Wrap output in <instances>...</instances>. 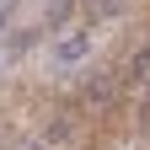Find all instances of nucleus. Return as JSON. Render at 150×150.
Returning <instances> with one entry per match:
<instances>
[{
  "label": "nucleus",
  "instance_id": "obj_1",
  "mask_svg": "<svg viewBox=\"0 0 150 150\" xmlns=\"http://www.w3.org/2000/svg\"><path fill=\"white\" fill-rule=\"evenodd\" d=\"M86 54H91V32H70V38H59L54 59H59V64H81Z\"/></svg>",
  "mask_w": 150,
  "mask_h": 150
},
{
  "label": "nucleus",
  "instance_id": "obj_2",
  "mask_svg": "<svg viewBox=\"0 0 150 150\" xmlns=\"http://www.w3.org/2000/svg\"><path fill=\"white\" fill-rule=\"evenodd\" d=\"M70 11H75V0H48V27L70 22Z\"/></svg>",
  "mask_w": 150,
  "mask_h": 150
},
{
  "label": "nucleus",
  "instance_id": "obj_3",
  "mask_svg": "<svg viewBox=\"0 0 150 150\" xmlns=\"http://www.w3.org/2000/svg\"><path fill=\"white\" fill-rule=\"evenodd\" d=\"M102 11H107V16H112V11H123V0H102Z\"/></svg>",
  "mask_w": 150,
  "mask_h": 150
},
{
  "label": "nucleus",
  "instance_id": "obj_4",
  "mask_svg": "<svg viewBox=\"0 0 150 150\" xmlns=\"http://www.w3.org/2000/svg\"><path fill=\"white\" fill-rule=\"evenodd\" d=\"M0 32H6V6H0Z\"/></svg>",
  "mask_w": 150,
  "mask_h": 150
}]
</instances>
